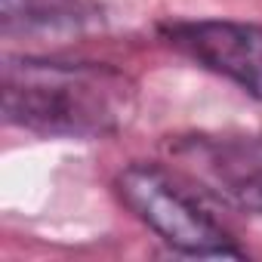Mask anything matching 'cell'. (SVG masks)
<instances>
[{
	"instance_id": "obj_1",
	"label": "cell",
	"mask_w": 262,
	"mask_h": 262,
	"mask_svg": "<svg viewBox=\"0 0 262 262\" xmlns=\"http://www.w3.org/2000/svg\"><path fill=\"white\" fill-rule=\"evenodd\" d=\"M4 117L37 136L102 139L133 120L136 83L105 62L7 56L0 71Z\"/></svg>"
},
{
	"instance_id": "obj_5",
	"label": "cell",
	"mask_w": 262,
	"mask_h": 262,
	"mask_svg": "<svg viewBox=\"0 0 262 262\" xmlns=\"http://www.w3.org/2000/svg\"><path fill=\"white\" fill-rule=\"evenodd\" d=\"M0 22L7 37L62 40L102 28L105 10L96 0H0Z\"/></svg>"
},
{
	"instance_id": "obj_3",
	"label": "cell",
	"mask_w": 262,
	"mask_h": 262,
	"mask_svg": "<svg viewBox=\"0 0 262 262\" xmlns=\"http://www.w3.org/2000/svg\"><path fill=\"white\" fill-rule=\"evenodd\" d=\"M170 155L207 194L234 210L262 216V136L198 133L176 139Z\"/></svg>"
},
{
	"instance_id": "obj_2",
	"label": "cell",
	"mask_w": 262,
	"mask_h": 262,
	"mask_svg": "<svg viewBox=\"0 0 262 262\" xmlns=\"http://www.w3.org/2000/svg\"><path fill=\"white\" fill-rule=\"evenodd\" d=\"M114 191L129 213L176 253L201 259L244 256L228 228L213 213H207L198 204V198L158 164L123 167L114 179Z\"/></svg>"
},
{
	"instance_id": "obj_4",
	"label": "cell",
	"mask_w": 262,
	"mask_h": 262,
	"mask_svg": "<svg viewBox=\"0 0 262 262\" xmlns=\"http://www.w3.org/2000/svg\"><path fill=\"white\" fill-rule=\"evenodd\" d=\"M161 34L173 50L262 102V25L237 19H185L167 22Z\"/></svg>"
}]
</instances>
